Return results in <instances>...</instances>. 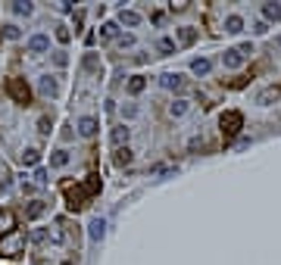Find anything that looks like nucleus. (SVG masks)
<instances>
[{
	"instance_id": "2eb2a0df",
	"label": "nucleus",
	"mask_w": 281,
	"mask_h": 265,
	"mask_svg": "<svg viewBox=\"0 0 281 265\" xmlns=\"http://www.w3.org/2000/svg\"><path fill=\"white\" fill-rule=\"evenodd\" d=\"M225 31H228V34H241V31H244V19H241V16H228V19H225Z\"/></svg>"
},
{
	"instance_id": "6e6552de",
	"label": "nucleus",
	"mask_w": 281,
	"mask_h": 265,
	"mask_svg": "<svg viewBox=\"0 0 281 265\" xmlns=\"http://www.w3.org/2000/svg\"><path fill=\"white\" fill-rule=\"evenodd\" d=\"M56 90H60L56 78H53V75H44V78H41V94H44V97H56Z\"/></svg>"
},
{
	"instance_id": "dca6fc26",
	"label": "nucleus",
	"mask_w": 281,
	"mask_h": 265,
	"mask_svg": "<svg viewBox=\"0 0 281 265\" xmlns=\"http://www.w3.org/2000/svg\"><path fill=\"white\" fill-rule=\"evenodd\" d=\"M50 166H53V169L69 166V153H66V150H53V153H50Z\"/></svg>"
},
{
	"instance_id": "4be33fe9",
	"label": "nucleus",
	"mask_w": 281,
	"mask_h": 265,
	"mask_svg": "<svg viewBox=\"0 0 281 265\" xmlns=\"http://www.w3.org/2000/svg\"><path fill=\"white\" fill-rule=\"evenodd\" d=\"M132 150H128V147H119V150H116V166H128V163H132Z\"/></svg>"
},
{
	"instance_id": "393cba45",
	"label": "nucleus",
	"mask_w": 281,
	"mask_h": 265,
	"mask_svg": "<svg viewBox=\"0 0 281 265\" xmlns=\"http://www.w3.org/2000/svg\"><path fill=\"white\" fill-rule=\"evenodd\" d=\"M116 31H119V22H103V25H100L103 38H116Z\"/></svg>"
},
{
	"instance_id": "f3484780",
	"label": "nucleus",
	"mask_w": 281,
	"mask_h": 265,
	"mask_svg": "<svg viewBox=\"0 0 281 265\" xmlns=\"http://www.w3.org/2000/svg\"><path fill=\"white\" fill-rule=\"evenodd\" d=\"M103 234H107V222H103V218H94L91 222V240H100Z\"/></svg>"
},
{
	"instance_id": "39448f33",
	"label": "nucleus",
	"mask_w": 281,
	"mask_h": 265,
	"mask_svg": "<svg viewBox=\"0 0 281 265\" xmlns=\"http://www.w3.org/2000/svg\"><path fill=\"white\" fill-rule=\"evenodd\" d=\"M159 85L166 88V90H181L184 88V78L178 72H166V75H159Z\"/></svg>"
},
{
	"instance_id": "20e7f679",
	"label": "nucleus",
	"mask_w": 281,
	"mask_h": 265,
	"mask_svg": "<svg viewBox=\"0 0 281 265\" xmlns=\"http://www.w3.org/2000/svg\"><path fill=\"white\" fill-rule=\"evenodd\" d=\"M66 203H69V209H81L85 206V190L81 187H66Z\"/></svg>"
},
{
	"instance_id": "f03ea898",
	"label": "nucleus",
	"mask_w": 281,
	"mask_h": 265,
	"mask_svg": "<svg viewBox=\"0 0 281 265\" xmlns=\"http://www.w3.org/2000/svg\"><path fill=\"white\" fill-rule=\"evenodd\" d=\"M219 128H222V134H225L228 141H231V137H234V134H238V131L244 128V116H241L238 109H228V112H222V119H219Z\"/></svg>"
},
{
	"instance_id": "9b49d317",
	"label": "nucleus",
	"mask_w": 281,
	"mask_h": 265,
	"mask_svg": "<svg viewBox=\"0 0 281 265\" xmlns=\"http://www.w3.org/2000/svg\"><path fill=\"white\" fill-rule=\"evenodd\" d=\"M209 69H213V63H209L206 56H197V60L191 63V72L194 75H209Z\"/></svg>"
},
{
	"instance_id": "bb28decb",
	"label": "nucleus",
	"mask_w": 281,
	"mask_h": 265,
	"mask_svg": "<svg viewBox=\"0 0 281 265\" xmlns=\"http://www.w3.org/2000/svg\"><path fill=\"white\" fill-rule=\"evenodd\" d=\"M278 94H281V88H266V90H263V94L256 97V100H260V103H269V100H275Z\"/></svg>"
},
{
	"instance_id": "f8f14e48",
	"label": "nucleus",
	"mask_w": 281,
	"mask_h": 265,
	"mask_svg": "<svg viewBox=\"0 0 281 265\" xmlns=\"http://www.w3.org/2000/svg\"><path fill=\"white\" fill-rule=\"evenodd\" d=\"M222 63H225L228 69H238L244 63V56H241V50H225V53H222Z\"/></svg>"
},
{
	"instance_id": "a211bd4d",
	"label": "nucleus",
	"mask_w": 281,
	"mask_h": 265,
	"mask_svg": "<svg viewBox=\"0 0 281 265\" xmlns=\"http://www.w3.org/2000/svg\"><path fill=\"white\" fill-rule=\"evenodd\" d=\"M263 16H266L269 22H278V19H281V6H278V3H263Z\"/></svg>"
},
{
	"instance_id": "473e14b6",
	"label": "nucleus",
	"mask_w": 281,
	"mask_h": 265,
	"mask_svg": "<svg viewBox=\"0 0 281 265\" xmlns=\"http://www.w3.org/2000/svg\"><path fill=\"white\" fill-rule=\"evenodd\" d=\"M119 47H135V34H122V38H119Z\"/></svg>"
},
{
	"instance_id": "412c9836",
	"label": "nucleus",
	"mask_w": 281,
	"mask_h": 265,
	"mask_svg": "<svg viewBox=\"0 0 281 265\" xmlns=\"http://www.w3.org/2000/svg\"><path fill=\"white\" fill-rule=\"evenodd\" d=\"M178 41L184 44V47H191V44L197 41V31L194 28H178Z\"/></svg>"
},
{
	"instance_id": "e433bc0d",
	"label": "nucleus",
	"mask_w": 281,
	"mask_h": 265,
	"mask_svg": "<svg viewBox=\"0 0 281 265\" xmlns=\"http://www.w3.org/2000/svg\"><path fill=\"white\" fill-rule=\"evenodd\" d=\"M63 265H75V262H72V259H66V262H63Z\"/></svg>"
},
{
	"instance_id": "cd10ccee",
	"label": "nucleus",
	"mask_w": 281,
	"mask_h": 265,
	"mask_svg": "<svg viewBox=\"0 0 281 265\" xmlns=\"http://www.w3.org/2000/svg\"><path fill=\"white\" fill-rule=\"evenodd\" d=\"M38 159H41V153H38V150H25V153H22V163H25V166H34Z\"/></svg>"
},
{
	"instance_id": "c756f323",
	"label": "nucleus",
	"mask_w": 281,
	"mask_h": 265,
	"mask_svg": "<svg viewBox=\"0 0 281 265\" xmlns=\"http://www.w3.org/2000/svg\"><path fill=\"white\" fill-rule=\"evenodd\" d=\"M156 47H159L162 53H172V50H175V41H172V38H159V44H156Z\"/></svg>"
},
{
	"instance_id": "7c9ffc66",
	"label": "nucleus",
	"mask_w": 281,
	"mask_h": 265,
	"mask_svg": "<svg viewBox=\"0 0 281 265\" xmlns=\"http://www.w3.org/2000/svg\"><path fill=\"white\" fill-rule=\"evenodd\" d=\"M69 38H72V34H69V28H56V41H60V44H69Z\"/></svg>"
},
{
	"instance_id": "0eeeda50",
	"label": "nucleus",
	"mask_w": 281,
	"mask_h": 265,
	"mask_svg": "<svg viewBox=\"0 0 281 265\" xmlns=\"http://www.w3.org/2000/svg\"><path fill=\"white\" fill-rule=\"evenodd\" d=\"M97 128H100V122L94 119V116H85V119H78V131L85 134V137H91V134H97Z\"/></svg>"
},
{
	"instance_id": "6ab92c4d",
	"label": "nucleus",
	"mask_w": 281,
	"mask_h": 265,
	"mask_svg": "<svg viewBox=\"0 0 281 265\" xmlns=\"http://www.w3.org/2000/svg\"><path fill=\"white\" fill-rule=\"evenodd\" d=\"M13 222H16V218H13V212H0V234H9V231H13Z\"/></svg>"
},
{
	"instance_id": "7ed1b4c3",
	"label": "nucleus",
	"mask_w": 281,
	"mask_h": 265,
	"mask_svg": "<svg viewBox=\"0 0 281 265\" xmlns=\"http://www.w3.org/2000/svg\"><path fill=\"white\" fill-rule=\"evenodd\" d=\"M22 247H25V237L19 231H9V234L0 237V256H19Z\"/></svg>"
},
{
	"instance_id": "4c0bfd02",
	"label": "nucleus",
	"mask_w": 281,
	"mask_h": 265,
	"mask_svg": "<svg viewBox=\"0 0 281 265\" xmlns=\"http://www.w3.org/2000/svg\"><path fill=\"white\" fill-rule=\"evenodd\" d=\"M278 44H281V38H278Z\"/></svg>"
},
{
	"instance_id": "f704fd0d",
	"label": "nucleus",
	"mask_w": 281,
	"mask_h": 265,
	"mask_svg": "<svg viewBox=\"0 0 281 265\" xmlns=\"http://www.w3.org/2000/svg\"><path fill=\"white\" fill-rule=\"evenodd\" d=\"M238 50H241V56H250V53H253V47H250V44H241Z\"/></svg>"
},
{
	"instance_id": "72a5a7b5",
	"label": "nucleus",
	"mask_w": 281,
	"mask_h": 265,
	"mask_svg": "<svg viewBox=\"0 0 281 265\" xmlns=\"http://www.w3.org/2000/svg\"><path fill=\"white\" fill-rule=\"evenodd\" d=\"M122 116H125V119H135V116H138V106H125Z\"/></svg>"
},
{
	"instance_id": "4468645a",
	"label": "nucleus",
	"mask_w": 281,
	"mask_h": 265,
	"mask_svg": "<svg viewBox=\"0 0 281 265\" xmlns=\"http://www.w3.org/2000/svg\"><path fill=\"white\" fill-rule=\"evenodd\" d=\"M187 109H191V103H187V100H175V103H169V116H172V119H181Z\"/></svg>"
},
{
	"instance_id": "f257e3e1",
	"label": "nucleus",
	"mask_w": 281,
	"mask_h": 265,
	"mask_svg": "<svg viewBox=\"0 0 281 265\" xmlns=\"http://www.w3.org/2000/svg\"><path fill=\"white\" fill-rule=\"evenodd\" d=\"M6 94L13 97L16 103H22V106L31 103V88L25 85V78H6Z\"/></svg>"
},
{
	"instance_id": "b1692460",
	"label": "nucleus",
	"mask_w": 281,
	"mask_h": 265,
	"mask_svg": "<svg viewBox=\"0 0 281 265\" xmlns=\"http://www.w3.org/2000/svg\"><path fill=\"white\" fill-rule=\"evenodd\" d=\"M144 88H147V82H144V78H140V75H135L132 82H128V94H140V90H144Z\"/></svg>"
},
{
	"instance_id": "aec40b11",
	"label": "nucleus",
	"mask_w": 281,
	"mask_h": 265,
	"mask_svg": "<svg viewBox=\"0 0 281 265\" xmlns=\"http://www.w3.org/2000/svg\"><path fill=\"white\" fill-rule=\"evenodd\" d=\"M175 172H178V169H175V166H166V163H159V166H153V169H150V178H162V175H175Z\"/></svg>"
},
{
	"instance_id": "9d476101",
	"label": "nucleus",
	"mask_w": 281,
	"mask_h": 265,
	"mask_svg": "<svg viewBox=\"0 0 281 265\" xmlns=\"http://www.w3.org/2000/svg\"><path fill=\"white\" fill-rule=\"evenodd\" d=\"M119 25H128V28L140 25V13H135V9H122V13H119Z\"/></svg>"
},
{
	"instance_id": "5701e85b",
	"label": "nucleus",
	"mask_w": 281,
	"mask_h": 265,
	"mask_svg": "<svg viewBox=\"0 0 281 265\" xmlns=\"http://www.w3.org/2000/svg\"><path fill=\"white\" fill-rule=\"evenodd\" d=\"M44 209H47V206H44V200H34V203L28 206V209H25V218H38Z\"/></svg>"
},
{
	"instance_id": "1a4fd4ad",
	"label": "nucleus",
	"mask_w": 281,
	"mask_h": 265,
	"mask_svg": "<svg viewBox=\"0 0 281 265\" xmlns=\"http://www.w3.org/2000/svg\"><path fill=\"white\" fill-rule=\"evenodd\" d=\"M100 187H103V184H100V178H97V175H88V178H85V184H81L85 197H94V193H100Z\"/></svg>"
},
{
	"instance_id": "2f4dec72",
	"label": "nucleus",
	"mask_w": 281,
	"mask_h": 265,
	"mask_svg": "<svg viewBox=\"0 0 281 265\" xmlns=\"http://www.w3.org/2000/svg\"><path fill=\"white\" fill-rule=\"evenodd\" d=\"M3 38L16 41V38H19V28H16V25H6V28H3Z\"/></svg>"
},
{
	"instance_id": "ddd939ff",
	"label": "nucleus",
	"mask_w": 281,
	"mask_h": 265,
	"mask_svg": "<svg viewBox=\"0 0 281 265\" xmlns=\"http://www.w3.org/2000/svg\"><path fill=\"white\" fill-rule=\"evenodd\" d=\"M128 134H132V128H125V125H119V128H113V144H116V150H119L122 144L128 147Z\"/></svg>"
},
{
	"instance_id": "c9c22d12",
	"label": "nucleus",
	"mask_w": 281,
	"mask_h": 265,
	"mask_svg": "<svg viewBox=\"0 0 281 265\" xmlns=\"http://www.w3.org/2000/svg\"><path fill=\"white\" fill-rule=\"evenodd\" d=\"M34 181H41V184H44V181H47V172H44V169H38V172H34Z\"/></svg>"
},
{
	"instance_id": "c85d7f7f",
	"label": "nucleus",
	"mask_w": 281,
	"mask_h": 265,
	"mask_svg": "<svg viewBox=\"0 0 281 265\" xmlns=\"http://www.w3.org/2000/svg\"><path fill=\"white\" fill-rule=\"evenodd\" d=\"M13 13L28 16V13H31V3H25V0H16V3H13Z\"/></svg>"
},
{
	"instance_id": "a878e982",
	"label": "nucleus",
	"mask_w": 281,
	"mask_h": 265,
	"mask_svg": "<svg viewBox=\"0 0 281 265\" xmlns=\"http://www.w3.org/2000/svg\"><path fill=\"white\" fill-rule=\"evenodd\" d=\"M81 63H85V69H88V72H100V60H97V56H94V53H88V56H85V60H81Z\"/></svg>"
},
{
	"instance_id": "423d86ee",
	"label": "nucleus",
	"mask_w": 281,
	"mask_h": 265,
	"mask_svg": "<svg viewBox=\"0 0 281 265\" xmlns=\"http://www.w3.org/2000/svg\"><path fill=\"white\" fill-rule=\"evenodd\" d=\"M47 47H50V38H47V34H31L28 38V50L31 53H44Z\"/></svg>"
}]
</instances>
